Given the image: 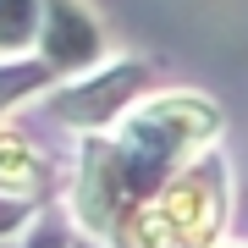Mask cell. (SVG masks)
Returning a JSON list of instances; mask_svg holds the SVG:
<instances>
[{
	"instance_id": "obj_3",
	"label": "cell",
	"mask_w": 248,
	"mask_h": 248,
	"mask_svg": "<svg viewBox=\"0 0 248 248\" xmlns=\"http://www.w3.org/2000/svg\"><path fill=\"white\" fill-rule=\"evenodd\" d=\"M39 11L45 0H0V55L39 45Z\"/></svg>"
},
{
	"instance_id": "obj_2",
	"label": "cell",
	"mask_w": 248,
	"mask_h": 248,
	"mask_svg": "<svg viewBox=\"0 0 248 248\" xmlns=\"http://www.w3.org/2000/svg\"><path fill=\"white\" fill-rule=\"evenodd\" d=\"M149 83V61H116V66H99L94 78H78L72 89H61L50 99V116L66 127H105L116 122L133 94Z\"/></svg>"
},
{
	"instance_id": "obj_4",
	"label": "cell",
	"mask_w": 248,
	"mask_h": 248,
	"mask_svg": "<svg viewBox=\"0 0 248 248\" xmlns=\"http://www.w3.org/2000/svg\"><path fill=\"white\" fill-rule=\"evenodd\" d=\"M33 221V199H22V193H0V243L11 237L17 226Z\"/></svg>"
},
{
	"instance_id": "obj_1",
	"label": "cell",
	"mask_w": 248,
	"mask_h": 248,
	"mask_svg": "<svg viewBox=\"0 0 248 248\" xmlns=\"http://www.w3.org/2000/svg\"><path fill=\"white\" fill-rule=\"evenodd\" d=\"M105 55V33H99L94 11L83 0H45L39 11V61L55 78H83Z\"/></svg>"
}]
</instances>
